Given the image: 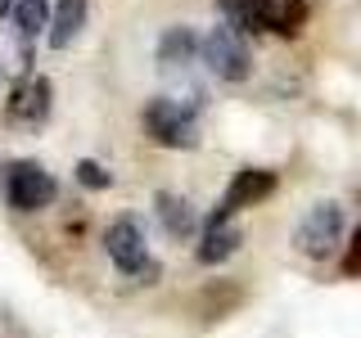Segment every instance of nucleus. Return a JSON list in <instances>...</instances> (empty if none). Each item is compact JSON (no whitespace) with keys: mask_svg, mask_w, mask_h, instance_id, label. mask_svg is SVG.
<instances>
[{"mask_svg":"<svg viewBox=\"0 0 361 338\" xmlns=\"http://www.w3.org/2000/svg\"><path fill=\"white\" fill-rule=\"evenodd\" d=\"M0 194H5V203L14 212H41L54 203L59 185H54V176L41 163L18 158V163H5V172H0Z\"/></svg>","mask_w":361,"mask_h":338,"instance_id":"nucleus-1","label":"nucleus"},{"mask_svg":"<svg viewBox=\"0 0 361 338\" xmlns=\"http://www.w3.org/2000/svg\"><path fill=\"white\" fill-rule=\"evenodd\" d=\"M145 131H149V140L163 144V149H195L199 144L195 108L176 104L172 95H158V99L145 104Z\"/></svg>","mask_w":361,"mask_h":338,"instance_id":"nucleus-2","label":"nucleus"},{"mask_svg":"<svg viewBox=\"0 0 361 338\" xmlns=\"http://www.w3.org/2000/svg\"><path fill=\"white\" fill-rule=\"evenodd\" d=\"M104 248H109V262L122 270V275H145V284L158 280V262L149 257V244H145V230L135 217H118L104 234Z\"/></svg>","mask_w":361,"mask_h":338,"instance_id":"nucleus-3","label":"nucleus"},{"mask_svg":"<svg viewBox=\"0 0 361 338\" xmlns=\"http://www.w3.org/2000/svg\"><path fill=\"white\" fill-rule=\"evenodd\" d=\"M338 239H343V208L338 203H316V208H307V217L293 230V248L302 257H312V262L330 257Z\"/></svg>","mask_w":361,"mask_h":338,"instance_id":"nucleus-4","label":"nucleus"},{"mask_svg":"<svg viewBox=\"0 0 361 338\" xmlns=\"http://www.w3.org/2000/svg\"><path fill=\"white\" fill-rule=\"evenodd\" d=\"M203 63H208L212 77H221V82H248V73H253V59H248V45L235 27H217L203 37Z\"/></svg>","mask_w":361,"mask_h":338,"instance_id":"nucleus-5","label":"nucleus"},{"mask_svg":"<svg viewBox=\"0 0 361 338\" xmlns=\"http://www.w3.org/2000/svg\"><path fill=\"white\" fill-rule=\"evenodd\" d=\"M271 189H276V172H267V167H244V172H235L231 189L221 194L217 212H212V221H231L240 208H253V203H262Z\"/></svg>","mask_w":361,"mask_h":338,"instance_id":"nucleus-6","label":"nucleus"},{"mask_svg":"<svg viewBox=\"0 0 361 338\" xmlns=\"http://www.w3.org/2000/svg\"><path fill=\"white\" fill-rule=\"evenodd\" d=\"M50 99H54V90L45 77H23V82L9 90V122H18V127H41L45 118H50Z\"/></svg>","mask_w":361,"mask_h":338,"instance_id":"nucleus-7","label":"nucleus"},{"mask_svg":"<svg viewBox=\"0 0 361 338\" xmlns=\"http://www.w3.org/2000/svg\"><path fill=\"white\" fill-rule=\"evenodd\" d=\"M203 59V41L195 37V27H167L163 37H158V68H163L167 77H180L185 82L190 68Z\"/></svg>","mask_w":361,"mask_h":338,"instance_id":"nucleus-8","label":"nucleus"},{"mask_svg":"<svg viewBox=\"0 0 361 338\" xmlns=\"http://www.w3.org/2000/svg\"><path fill=\"white\" fill-rule=\"evenodd\" d=\"M154 212L158 221H163V230L172 234V239H195L199 234V212L190 199L172 194V189H163V194H154Z\"/></svg>","mask_w":361,"mask_h":338,"instance_id":"nucleus-9","label":"nucleus"},{"mask_svg":"<svg viewBox=\"0 0 361 338\" xmlns=\"http://www.w3.org/2000/svg\"><path fill=\"white\" fill-rule=\"evenodd\" d=\"M240 244H244V230H240L235 221H208L203 244H199V262H203V266H217V262H226V257H231Z\"/></svg>","mask_w":361,"mask_h":338,"instance_id":"nucleus-10","label":"nucleus"},{"mask_svg":"<svg viewBox=\"0 0 361 338\" xmlns=\"http://www.w3.org/2000/svg\"><path fill=\"white\" fill-rule=\"evenodd\" d=\"M82 27H86V0H59L54 5V18H50V45L54 50H68L77 37H82Z\"/></svg>","mask_w":361,"mask_h":338,"instance_id":"nucleus-11","label":"nucleus"},{"mask_svg":"<svg viewBox=\"0 0 361 338\" xmlns=\"http://www.w3.org/2000/svg\"><path fill=\"white\" fill-rule=\"evenodd\" d=\"M253 9H257V23L280 32V37H293L302 23V0H253Z\"/></svg>","mask_w":361,"mask_h":338,"instance_id":"nucleus-12","label":"nucleus"},{"mask_svg":"<svg viewBox=\"0 0 361 338\" xmlns=\"http://www.w3.org/2000/svg\"><path fill=\"white\" fill-rule=\"evenodd\" d=\"M9 18H14V32H18V37L32 41V37H41V32L50 27L54 9H50V0H18Z\"/></svg>","mask_w":361,"mask_h":338,"instance_id":"nucleus-13","label":"nucleus"},{"mask_svg":"<svg viewBox=\"0 0 361 338\" xmlns=\"http://www.w3.org/2000/svg\"><path fill=\"white\" fill-rule=\"evenodd\" d=\"M217 9H221L226 27H235L240 37H248V32H262V23H257V9H253V0H217Z\"/></svg>","mask_w":361,"mask_h":338,"instance_id":"nucleus-14","label":"nucleus"},{"mask_svg":"<svg viewBox=\"0 0 361 338\" xmlns=\"http://www.w3.org/2000/svg\"><path fill=\"white\" fill-rule=\"evenodd\" d=\"M77 180H82L86 189H109L113 185V172H104L99 163H90V158H86V163H77Z\"/></svg>","mask_w":361,"mask_h":338,"instance_id":"nucleus-15","label":"nucleus"},{"mask_svg":"<svg viewBox=\"0 0 361 338\" xmlns=\"http://www.w3.org/2000/svg\"><path fill=\"white\" fill-rule=\"evenodd\" d=\"M343 270H348V275H361V225H357V234H353V244H348V257H343Z\"/></svg>","mask_w":361,"mask_h":338,"instance_id":"nucleus-16","label":"nucleus"},{"mask_svg":"<svg viewBox=\"0 0 361 338\" xmlns=\"http://www.w3.org/2000/svg\"><path fill=\"white\" fill-rule=\"evenodd\" d=\"M0 77H5V63H0Z\"/></svg>","mask_w":361,"mask_h":338,"instance_id":"nucleus-17","label":"nucleus"}]
</instances>
